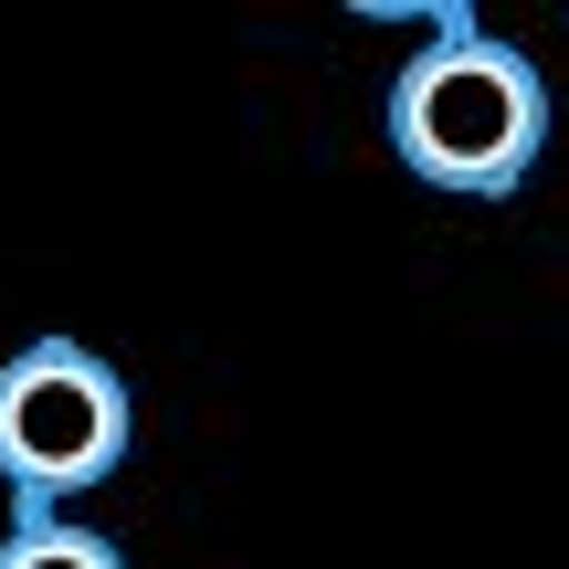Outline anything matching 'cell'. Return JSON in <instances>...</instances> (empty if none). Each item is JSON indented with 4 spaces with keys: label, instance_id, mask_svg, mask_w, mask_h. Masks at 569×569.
<instances>
[{
    "label": "cell",
    "instance_id": "1",
    "mask_svg": "<svg viewBox=\"0 0 569 569\" xmlns=\"http://www.w3.org/2000/svg\"><path fill=\"white\" fill-rule=\"evenodd\" d=\"M390 148L411 180L465 190V201H507L549 148V74L517 42L475 32L465 11L390 74Z\"/></svg>",
    "mask_w": 569,
    "mask_h": 569
},
{
    "label": "cell",
    "instance_id": "3",
    "mask_svg": "<svg viewBox=\"0 0 569 569\" xmlns=\"http://www.w3.org/2000/svg\"><path fill=\"white\" fill-rule=\"evenodd\" d=\"M0 569H127V559H117V538L74 528V517H42V507H21V528L0 538Z\"/></svg>",
    "mask_w": 569,
    "mask_h": 569
},
{
    "label": "cell",
    "instance_id": "2",
    "mask_svg": "<svg viewBox=\"0 0 569 569\" xmlns=\"http://www.w3.org/2000/svg\"><path fill=\"white\" fill-rule=\"evenodd\" d=\"M127 453H138V401L84 338H32L21 359H0V486L21 507L53 517Z\"/></svg>",
    "mask_w": 569,
    "mask_h": 569
}]
</instances>
